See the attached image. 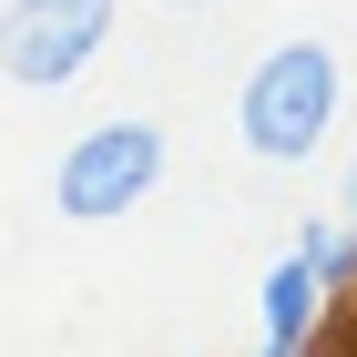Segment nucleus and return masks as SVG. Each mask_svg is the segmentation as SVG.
<instances>
[{"mask_svg": "<svg viewBox=\"0 0 357 357\" xmlns=\"http://www.w3.org/2000/svg\"><path fill=\"white\" fill-rule=\"evenodd\" d=\"M153 184H164V123H143V112L82 123V133L61 143V164H52V204H61L72 225H112V215H133Z\"/></svg>", "mask_w": 357, "mask_h": 357, "instance_id": "2", "label": "nucleus"}, {"mask_svg": "<svg viewBox=\"0 0 357 357\" xmlns=\"http://www.w3.org/2000/svg\"><path fill=\"white\" fill-rule=\"evenodd\" d=\"M112 41V0H0V82L72 92Z\"/></svg>", "mask_w": 357, "mask_h": 357, "instance_id": "3", "label": "nucleus"}, {"mask_svg": "<svg viewBox=\"0 0 357 357\" xmlns=\"http://www.w3.org/2000/svg\"><path fill=\"white\" fill-rule=\"evenodd\" d=\"M337 204H347V225H357V164H347V194H337Z\"/></svg>", "mask_w": 357, "mask_h": 357, "instance_id": "5", "label": "nucleus"}, {"mask_svg": "<svg viewBox=\"0 0 357 357\" xmlns=\"http://www.w3.org/2000/svg\"><path fill=\"white\" fill-rule=\"evenodd\" d=\"M164 10H204V0H164Z\"/></svg>", "mask_w": 357, "mask_h": 357, "instance_id": "6", "label": "nucleus"}, {"mask_svg": "<svg viewBox=\"0 0 357 357\" xmlns=\"http://www.w3.org/2000/svg\"><path fill=\"white\" fill-rule=\"evenodd\" d=\"M337 102H347V82H337L327 41H275L235 92V133L255 164H317L337 133Z\"/></svg>", "mask_w": 357, "mask_h": 357, "instance_id": "1", "label": "nucleus"}, {"mask_svg": "<svg viewBox=\"0 0 357 357\" xmlns=\"http://www.w3.org/2000/svg\"><path fill=\"white\" fill-rule=\"evenodd\" d=\"M317 317H327V275H317V245H306V225H296V245L266 266V347L306 357L317 347Z\"/></svg>", "mask_w": 357, "mask_h": 357, "instance_id": "4", "label": "nucleus"}]
</instances>
